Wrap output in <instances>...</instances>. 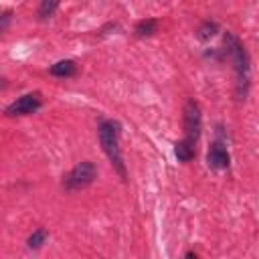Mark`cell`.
<instances>
[{
    "label": "cell",
    "mask_w": 259,
    "mask_h": 259,
    "mask_svg": "<svg viewBox=\"0 0 259 259\" xmlns=\"http://www.w3.org/2000/svg\"><path fill=\"white\" fill-rule=\"evenodd\" d=\"M99 142H101V148L107 154L109 162L113 164V168L119 172L121 178H125V166H123V158H121V150H119V125L115 121H101Z\"/></svg>",
    "instance_id": "6da1fadb"
},
{
    "label": "cell",
    "mask_w": 259,
    "mask_h": 259,
    "mask_svg": "<svg viewBox=\"0 0 259 259\" xmlns=\"http://www.w3.org/2000/svg\"><path fill=\"white\" fill-rule=\"evenodd\" d=\"M97 176V170H95V164L85 160V162H79L67 176H65V188L67 190H79V188H85L89 186Z\"/></svg>",
    "instance_id": "7a4b0ae2"
},
{
    "label": "cell",
    "mask_w": 259,
    "mask_h": 259,
    "mask_svg": "<svg viewBox=\"0 0 259 259\" xmlns=\"http://www.w3.org/2000/svg\"><path fill=\"white\" fill-rule=\"evenodd\" d=\"M225 47H227V53H229V57H231L235 69H237V75L243 77V79H247V73H249V59H247V53H245L243 45L239 42V38L233 36L231 32H227V34H225Z\"/></svg>",
    "instance_id": "3957f363"
},
{
    "label": "cell",
    "mask_w": 259,
    "mask_h": 259,
    "mask_svg": "<svg viewBox=\"0 0 259 259\" xmlns=\"http://www.w3.org/2000/svg\"><path fill=\"white\" fill-rule=\"evenodd\" d=\"M200 127H202L200 107L194 99H188L186 105H184V134H186V140L196 142L200 138Z\"/></svg>",
    "instance_id": "277c9868"
},
{
    "label": "cell",
    "mask_w": 259,
    "mask_h": 259,
    "mask_svg": "<svg viewBox=\"0 0 259 259\" xmlns=\"http://www.w3.org/2000/svg\"><path fill=\"white\" fill-rule=\"evenodd\" d=\"M38 107H40V95L38 93H26L6 107V115H26V113L36 111Z\"/></svg>",
    "instance_id": "5b68a950"
},
{
    "label": "cell",
    "mask_w": 259,
    "mask_h": 259,
    "mask_svg": "<svg viewBox=\"0 0 259 259\" xmlns=\"http://www.w3.org/2000/svg\"><path fill=\"white\" fill-rule=\"evenodd\" d=\"M229 152H227V148L223 146V144H212L210 146V150H208V154H206V162H208V166H212V168H227L229 166Z\"/></svg>",
    "instance_id": "8992f818"
},
{
    "label": "cell",
    "mask_w": 259,
    "mask_h": 259,
    "mask_svg": "<svg viewBox=\"0 0 259 259\" xmlns=\"http://www.w3.org/2000/svg\"><path fill=\"white\" fill-rule=\"evenodd\" d=\"M75 73H77V65L73 61H69V59L59 61V63H55L51 67V75H55V77H71Z\"/></svg>",
    "instance_id": "52a82bcc"
},
{
    "label": "cell",
    "mask_w": 259,
    "mask_h": 259,
    "mask_svg": "<svg viewBox=\"0 0 259 259\" xmlns=\"http://www.w3.org/2000/svg\"><path fill=\"white\" fill-rule=\"evenodd\" d=\"M192 144H194V142H190V140H182V142L176 144L174 154H176V158H178L180 162H190V160L194 158V146H192Z\"/></svg>",
    "instance_id": "ba28073f"
},
{
    "label": "cell",
    "mask_w": 259,
    "mask_h": 259,
    "mask_svg": "<svg viewBox=\"0 0 259 259\" xmlns=\"http://www.w3.org/2000/svg\"><path fill=\"white\" fill-rule=\"evenodd\" d=\"M156 28H158V20L156 18H144V20H140L136 24V34L138 36H150V34L156 32Z\"/></svg>",
    "instance_id": "9c48e42d"
},
{
    "label": "cell",
    "mask_w": 259,
    "mask_h": 259,
    "mask_svg": "<svg viewBox=\"0 0 259 259\" xmlns=\"http://www.w3.org/2000/svg\"><path fill=\"white\" fill-rule=\"evenodd\" d=\"M45 241H47V229H36V231L28 237V241H26V243H28V247H30V249H38Z\"/></svg>",
    "instance_id": "30bf717a"
},
{
    "label": "cell",
    "mask_w": 259,
    "mask_h": 259,
    "mask_svg": "<svg viewBox=\"0 0 259 259\" xmlns=\"http://www.w3.org/2000/svg\"><path fill=\"white\" fill-rule=\"evenodd\" d=\"M217 22H210V20H206V22H202L200 24V28H198V38L200 40H206V38H210L214 32H217Z\"/></svg>",
    "instance_id": "8fae6325"
},
{
    "label": "cell",
    "mask_w": 259,
    "mask_h": 259,
    "mask_svg": "<svg viewBox=\"0 0 259 259\" xmlns=\"http://www.w3.org/2000/svg\"><path fill=\"white\" fill-rule=\"evenodd\" d=\"M59 8V2H55V0H45L40 6H38V18H47V16H51L55 10Z\"/></svg>",
    "instance_id": "7c38bea8"
},
{
    "label": "cell",
    "mask_w": 259,
    "mask_h": 259,
    "mask_svg": "<svg viewBox=\"0 0 259 259\" xmlns=\"http://www.w3.org/2000/svg\"><path fill=\"white\" fill-rule=\"evenodd\" d=\"M184 259H198V257H196L194 253H186V257H184Z\"/></svg>",
    "instance_id": "4fadbf2b"
}]
</instances>
